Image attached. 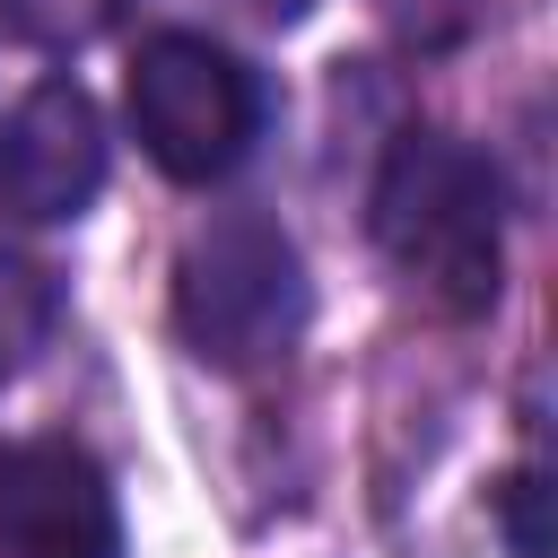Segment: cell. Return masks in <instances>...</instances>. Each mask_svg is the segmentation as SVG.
<instances>
[{"label":"cell","instance_id":"cell-1","mask_svg":"<svg viewBox=\"0 0 558 558\" xmlns=\"http://www.w3.org/2000/svg\"><path fill=\"white\" fill-rule=\"evenodd\" d=\"M375 253L436 314H488L506 288V174L453 131H401L366 192Z\"/></svg>","mask_w":558,"mask_h":558},{"label":"cell","instance_id":"cell-2","mask_svg":"<svg viewBox=\"0 0 558 558\" xmlns=\"http://www.w3.org/2000/svg\"><path fill=\"white\" fill-rule=\"evenodd\" d=\"M314 279L279 218L227 209L174 253V340L218 375H262L305 340Z\"/></svg>","mask_w":558,"mask_h":558},{"label":"cell","instance_id":"cell-3","mask_svg":"<svg viewBox=\"0 0 558 558\" xmlns=\"http://www.w3.org/2000/svg\"><path fill=\"white\" fill-rule=\"evenodd\" d=\"M131 131L148 148V166L166 183H227L262 122H270V87L244 52H227L218 35H192V26H157L140 52H131Z\"/></svg>","mask_w":558,"mask_h":558},{"label":"cell","instance_id":"cell-4","mask_svg":"<svg viewBox=\"0 0 558 558\" xmlns=\"http://www.w3.org/2000/svg\"><path fill=\"white\" fill-rule=\"evenodd\" d=\"M113 166L105 113L78 78H44L0 113V209L26 227H70L96 209Z\"/></svg>","mask_w":558,"mask_h":558},{"label":"cell","instance_id":"cell-5","mask_svg":"<svg viewBox=\"0 0 558 558\" xmlns=\"http://www.w3.org/2000/svg\"><path fill=\"white\" fill-rule=\"evenodd\" d=\"M0 558H122V497L70 436L0 445Z\"/></svg>","mask_w":558,"mask_h":558},{"label":"cell","instance_id":"cell-6","mask_svg":"<svg viewBox=\"0 0 558 558\" xmlns=\"http://www.w3.org/2000/svg\"><path fill=\"white\" fill-rule=\"evenodd\" d=\"M61 331V279L0 244V384H17Z\"/></svg>","mask_w":558,"mask_h":558},{"label":"cell","instance_id":"cell-7","mask_svg":"<svg viewBox=\"0 0 558 558\" xmlns=\"http://www.w3.org/2000/svg\"><path fill=\"white\" fill-rule=\"evenodd\" d=\"M113 9H122V0H0V17H9L26 44H52V52H70V44L105 35V26H113Z\"/></svg>","mask_w":558,"mask_h":558},{"label":"cell","instance_id":"cell-8","mask_svg":"<svg viewBox=\"0 0 558 558\" xmlns=\"http://www.w3.org/2000/svg\"><path fill=\"white\" fill-rule=\"evenodd\" d=\"M497 523H506L514 558H549V480H541V462L497 480Z\"/></svg>","mask_w":558,"mask_h":558},{"label":"cell","instance_id":"cell-9","mask_svg":"<svg viewBox=\"0 0 558 558\" xmlns=\"http://www.w3.org/2000/svg\"><path fill=\"white\" fill-rule=\"evenodd\" d=\"M410 9H418V0H410ZM445 9H462V0H445Z\"/></svg>","mask_w":558,"mask_h":558}]
</instances>
